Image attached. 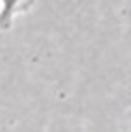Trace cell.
<instances>
[{"label":"cell","mask_w":131,"mask_h":132,"mask_svg":"<svg viewBox=\"0 0 131 132\" xmlns=\"http://www.w3.org/2000/svg\"><path fill=\"white\" fill-rule=\"evenodd\" d=\"M35 0H0V31H7L12 26L18 14H25L33 7Z\"/></svg>","instance_id":"cell-1"}]
</instances>
